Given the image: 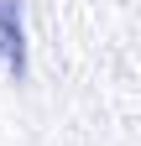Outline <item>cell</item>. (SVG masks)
Instances as JSON below:
<instances>
[{
	"label": "cell",
	"instance_id": "6da1fadb",
	"mask_svg": "<svg viewBox=\"0 0 141 146\" xmlns=\"http://www.w3.org/2000/svg\"><path fill=\"white\" fill-rule=\"evenodd\" d=\"M21 52H26V42H21V26H16V5L0 0V58H5L11 73L21 68Z\"/></svg>",
	"mask_w": 141,
	"mask_h": 146
}]
</instances>
